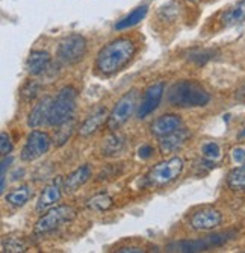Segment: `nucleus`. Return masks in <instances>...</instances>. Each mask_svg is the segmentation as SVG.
I'll list each match as a JSON object with an SVG mask.
<instances>
[{
    "label": "nucleus",
    "instance_id": "aec40b11",
    "mask_svg": "<svg viewBox=\"0 0 245 253\" xmlns=\"http://www.w3.org/2000/svg\"><path fill=\"white\" fill-rule=\"evenodd\" d=\"M124 150V138L120 133H112L105 138V141L102 143L100 152L103 156L107 158H114L121 155V152Z\"/></svg>",
    "mask_w": 245,
    "mask_h": 253
},
{
    "label": "nucleus",
    "instance_id": "f3484780",
    "mask_svg": "<svg viewBox=\"0 0 245 253\" xmlns=\"http://www.w3.org/2000/svg\"><path fill=\"white\" fill-rule=\"evenodd\" d=\"M189 136H191V132L185 127H180L179 130H175L167 136H162L159 141V149L162 153H173L175 150H179L186 143Z\"/></svg>",
    "mask_w": 245,
    "mask_h": 253
},
{
    "label": "nucleus",
    "instance_id": "4be33fe9",
    "mask_svg": "<svg viewBox=\"0 0 245 253\" xmlns=\"http://www.w3.org/2000/svg\"><path fill=\"white\" fill-rule=\"evenodd\" d=\"M34 196V188L31 185H21L15 190H12L11 193L6 194L5 200L14 206V208H21V206H25Z\"/></svg>",
    "mask_w": 245,
    "mask_h": 253
},
{
    "label": "nucleus",
    "instance_id": "bb28decb",
    "mask_svg": "<svg viewBox=\"0 0 245 253\" xmlns=\"http://www.w3.org/2000/svg\"><path fill=\"white\" fill-rule=\"evenodd\" d=\"M202 155L208 161H216L221 158V147L215 141H208L202 146Z\"/></svg>",
    "mask_w": 245,
    "mask_h": 253
},
{
    "label": "nucleus",
    "instance_id": "a211bd4d",
    "mask_svg": "<svg viewBox=\"0 0 245 253\" xmlns=\"http://www.w3.org/2000/svg\"><path fill=\"white\" fill-rule=\"evenodd\" d=\"M107 117H109V114H107L106 108H99V109H96V111L91 114V116H88V117H86V120H85V122L82 123V126L79 127L80 136L86 138V136H90V135L96 133V132L100 129V126H102L105 122H107Z\"/></svg>",
    "mask_w": 245,
    "mask_h": 253
},
{
    "label": "nucleus",
    "instance_id": "cd10ccee",
    "mask_svg": "<svg viewBox=\"0 0 245 253\" xmlns=\"http://www.w3.org/2000/svg\"><path fill=\"white\" fill-rule=\"evenodd\" d=\"M39 88H41V85L36 81H31L23 88H21V93L20 94H21V97H23L25 102H32L38 96Z\"/></svg>",
    "mask_w": 245,
    "mask_h": 253
},
{
    "label": "nucleus",
    "instance_id": "f257e3e1",
    "mask_svg": "<svg viewBox=\"0 0 245 253\" xmlns=\"http://www.w3.org/2000/svg\"><path fill=\"white\" fill-rule=\"evenodd\" d=\"M137 53V44L127 37L109 41L100 49L96 58V68L105 76L118 73Z\"/></svg>",
    "mask_w": 245,
    "mask_h": 253
},
{
    "label": "nucleus",
    "instance_id": "a878e982",
    "mask_svg": "<svg viewBox=\"0 0 245 253\" xmlns=\"http://www.w3.org/2000/svg\"><path fill=\"white\" fill-rule=\"evenodd\" d=\"M2 249L3 252H9V253H17V252H25L26 250V244L23 243L21 238H14V237H6L2 241Z\"/></svg>",
    "mask_w": 245,
    "mask_h": 253
},
{
    "label": "nucleus",
    "instance_id": "72a5a7b5",
    "mask_svg": "<svg viewBox=\"0 0 245 253\" xmlns=\"http://www.w3.org/2000/svg\"><path fill=\"white\" fill-rule=\"evenodd\" d=\"M189 2H197V0H189Z\"/></svg>",
    "mask_w": 245,
    "mask_h": 253
},
{
    "label": "nucleus",
    "instance_id": "b1692460",
    "mask_svg": "<svg viewBox=\"0 0 245 253\" xmlns=\"http://www.w3.org/2000/svg\"><path fill=\"white\" fill-rule=\"evenodd\" d=\"M56 132H55V143L56 146H64L69 138L71 136L73 130H74V119H70L69 122H65L59 126H56Z\"/></svg>",
    "mask_w": 245,
    "mask_h": 253
},
{
    "label": "nucleus",
    "instance_id": "f03ea898",
    "mask_svg": "<svg viewBox=\"0 0 245 253\" xmlns=\"http://www.w3.org/2000/svg\"><path fill=\"white\" fill-rule=\"evenodd\" d=\"M167 100L175 108H198L210 102V94L197 81H180L168 89Z\"/></svg>",
    "mask_w": 245,
    "mask_h": 253
},
{
    "label": "nucleus",
    "instance_id": "dca6fc26",
    "mask_svg": "<svg viewBox=\"0 0 245 253\" xmlns=\"http://www.w3.org/2000/svg\"><path fill=\"white\" fill-rule=\"evenodd\" d=\"M52 102H53L52 97H44L34 106V109L31 111L29 117H28V126L29 127L35 129V127L42 126L44 123H47L50 108H52Z\"/></svg>",
    "mask_w": 245,
    "mask_h": 253
},
{
    "label": "nucleus",
    "instance_id": "5701e85b",
    "mask_svg": "<svg viewBox=\"0 0 245 253\" xmlns=\"http://www.w3.org/2000/svg\"><path fill=\"white\" fill-rule=\"evenodd\" d=\"M112 203H114L112 197H110L109 194H105V193H99L86 202L88 208H90L91 211H96V212L107 211L110 206H112Z\"/></svg>",
    "mask_w": 245,
    "mask_h": 253
},
{
    "label": "nucleus",
    "instance_id": "7c9ffc66",
    "mask_svg": "<svg viewBox=\"0 0 245 253\" xmlns=\"http://www.w3.org/2000/svg\"><path fill=\"white\" fill-rule=\"evenodd\" d=\"M232 158L236 164H242L244 161H245V150L242 147H235L232 150Z\"/></svg>",
    "mask_w": 245,
    "mask_h": 253
},
{
    "label": "nucleus",
    "instance_id": "0eeeda50",
    "mask_svg": "<svg viewBox=\"0 0 245 253\" xmlns=\"http://www.w3.org/2000/svg\"><path fill=\"white\" fill-rule=\"evenodd\" d=\"M88 50V44L85 37L80 34H70L62 38L58 44V58L65 64L80 62Z\"/></svg>",
    "mask_w": 245,
    "mask_h": 253
},
{
    "label": "nucleus",
    "instance_id": "4468645a",
    "mask_svg": "<svg viewBox=\"0 0 245 253\" xmlns=\"http://www.w3.org/2000/svg\"><path fill=\"white\" fill-rule=\"evenodd\" d=\"M91 174H93V170H91L90 164L80 166L79 169H76L73 173H70L69 176L64 179V191L67 194L76 193L80 187H83L85 183L90 180Z\"/></svg>",
    "mask_w": 245,
    "mask_h": 253
},
{
    "label": "nucleus",
    "instance_id": "2f4dec72",
    "mask_svg": "<svg viewBox=\"0 0 245 253\" xmlns=\"http://www.w3.org/2000/svg\"><path fill=\"white\" fill-rule=\"evenodd\" d=\"M11 163H12L11 156H3V159H2V176L0 177H6V169H9Z\"/></svg>",
    "mask_w": 245,
    "mask_h": 253
},
{
    "label": "nucleus",
    "instance_id": "2eb2a0df",
    "mask_svg": "<svg viewBox=\"0 0 245 253\" xmlns=\"http://www.w3.org/2000/svg\"><path fill=\"white\" fill-rule=\"evenodd\" d=\"M50 62H52V56L49 52L34 50V52H31V55L26 61V72L31 76H39L49 70Z\"/></svg>",
    "mask_w": 245,
    "mask_h": 253
},
{
    "label": "nucleus",
    "instance_id": "ddd939ff",
    "mask_svg": "<svg viewBox=\"0 0 245 253\" xmlns=\"http://www.w3.org/2000/svg\"><path fill=\"white\" fill-rule=\"evenodd\" d=\"M180 127H183V122L180 116H177V114H165V116L158 117L151 123L150 130L154 136L162 138L175 130H179Z\"/></svg>",
    "mask_w": 245,
    "mask_h": 253
},
{
    "label": "nucleus",
    "instance_id": "c756f323",
    "mask_svg": "<svg viewBox=\"0 0 245 253\" xmlns=\"http://www.w3.org/2000/svg\"><path fill=\"white\" fill-rule=\"evenodd\" d=\"M154 155V147L150 146V144H142L140 149H138V156L141 159H148Z\"/></svg>",
    "mask_w": 245,
    "mask_h": 253
},
{
    "label": "nucleus",
    "instance_id": "6e6552de",
    "mask_svg": "<svg viewBox=\"0 0 245 253\" xmlns=\"http://www.w3.org/2000/svg\"><path fill=\"white\" fill-rule=\"evenodd\" d=\"M233 235H235L233 232L213 234V235H208V237H203V238L186 240V241L175 243V244L170 246L168 249H171L174 252H189V253L205 252V250H209L212 247H221L222 244H226Z\"/></svg>",
    "mask_w": 245,
    "mask_h": 253
},
{
    "label": "nucleus",
    "instance_id": "6ab92c4d",
    "mask_svg": "<svg viewBox=\"0 0 245 253\" xmlns=\"http://www.w3.org/2000/svg\"><path fill=\"white\" fill-rule=\"evenodd\" d=\"M245 21V0H239L230 9H227L221 17V25L224 28H232Z\"/></svg>",
    "mask_w": 245,
    "mask_h": 253
},
{
    "label": "nucleus",
    "instance_id": "39448f33",
    "mask_svg": "<svg viewBox=\"0 0 245 253\" xmlns=\"http://www.w3.org/2000/svg\"><path fill=\"white\" fill-rule=\"evenodd\" d=\"M74 215L76 211L73 206H67V205L55 206V208H50L46 214L38 218L34 232L39 235L50 234L56 231L58 227H61L64 223H69L70 220H73Z\"/></svg>",
    "mask_w": 245,
    "mask_h": 253
},
{
    "label": "nucleus",
    "instance_id": "412c9836",
    "mask_svg": "<svg viewBox=\"0 0 245 253\" xmlns=\"http://www.w3.org/2000/svg\"><path fill=\"white\" fill-rule=\"evenodd\" d=\"M147 12H148V5H147V3L140 5L138 8L133 9L130 14H127L126 17H123V18L117 23V25H115V29H117V31H126V29H129V28H133L135 25H138V23H140L141 20L145 18Z\"/></svg>",
    "mask_w": 245,
    "mask_h": 253
},
{
    "label": "nucleus",
    "instance_id": "423d86ee",
    "mask_svg": "<svg viewBox=\"0 0 245 253\" xmlns=\"http://www.w3.org/2000/svg\"><path fill=\"white\" fill-rule=\"evenodd\" d=\"M138 93L137 89H130L129 93H126L114 106V109L109 112L107 117V129L110 132H117L135 112L137 106H138Z\"/></svg>",
    "mask_w": 245,
    "mask_h": 253
},
{
    "label": "nucleus",
    "instance_id": "7ed1b4c3",
    "mask_svg": "<svg viewBox=\"0 0 245 253\" xmlns=\"http://www.w3.org/2000/svg\"><path fill=\"white\" fill-rule=\"evenodd\" d=\"M76 102H77V91L73 86H64L62 89H59V93L52 102L47 125L59 126L73 119Z\"/></svg>",
    "mask_w": 245,
    "mask_h": 253
},
{
    "label": "nucleus",
    "instance_id": "f8f14e48",
    "mask_svg": "<svg viewBox=\"0 0 245 253\" xmlns=\"http://www.w3.org/2000/svg\"><path fill=\"white\" fill-rule=\"evenodd\" d=\"M62 191H64V179L62 177L53 179L49 185H46L44 190L41 191L38 202H36V211L44 212V211H49L50 208H53V206L61 200Z\"/></svg>",
    "mask_w": 245,
    "mask_h": 253
},
{
    "label": "nucleus",
    "instance_id": "c85d7f7f",
    "mask_svg": "<svg viewBox=\"0 0 245 253\" xmlns=\"http://www.w3.org/2000/svg\"><path fill=\"white\" fill-rule=\"evenodd\" d=\"M0 152H2V156H8L12 152V143L6 132L0 133Z\"/></svg>",
    "mask_w": 245,
    "mask_h": 253
},
{
    "label": "nucleus",
    "instance_id": "473e14b6",
    "mask_svg": "<svg viewBox=\"0 0 245 253\" xmlns=\"http://www.w3.org/2000/svg\"><path fill=\"white\" fill-rule=\"evenodd\" d=\"M117 252L120 253H140V252H144L141 247H135V246H127V247H120L117 249Z\"/></svg>",
    "mask_w": 245,
    "mask_h": 253
},
{
    "label": "nucleus",
    "instance_id": "20e7f679",
    "mask_svg": "<svg viewBox=\"0 0 245 253\" xmlns=\"http://www.w3.org/2000/svg\"><path fill=\"white\" fill-rule=\"evenodd\" d=\"M183 171V159L179 156H173L170 159L161 161L156 164L145 176V185L151 188L165 187L174 182Z\"/></svg>",
    "mask_w": 245,
    "mask_h": 253
},
{
    "label": "nucleus",
    "instance_id": "9d476101",
    "mask_svg": "<svg viewBox=\"0 0 245 253\" xmlns=\"http://www.w3.org/2000/svg\"><path fill=\"white\" fill-rule=\"evenodd\" d=\"M164 89H165V85L164 82H154L151 84L142 94V100L140 102L138 105V111H137V116L138 119H145L148 117L150 114H153V111H156L161 105V100L164 97Z\"/></svg>",
    "mask_w": 245,
    "mask_h": 253
},
{
    "label": "nucleus",
    "instance_id": "1a4fd4ad",
    "mask_svg": "<svg viewBox=\"0 0 245 253\" xmlns=\"http://www.w3.org/2000/svg\"><path fill=\"white\" fill-rule=\"evenodd\" d=\"M50 144H52V140L46 132L32 130L28 135L23 150H21V161H25V163L36 161L44 153H47V150L50 149Z\"/></svg>",
    "mask_w": 245,
    "mask_h": 253
},
{
    "label": "nucleus",
    "instance_id": "9b49d317",
    "mask_svg": "<svg viewBox=\"0 0 245 253\" xmlns=\"http://www.w3.org/2000/svg\"><path fill=\"white\" fill-rule=\"evenodd\" d=\"M221 223H222V214L213 208H203L200 211H195L189 218V224L194 231H202V232L213 231V229L221 226Z\"/></svg>",
    "mask_w": 245,
    "mask_h": 253
},
{
    "label": "nucleus",
    "instance_id": "393cba45",
    "mask_svg": "<svg viewBox=\"0 0 245 253\" xmlns=\"http://www.w3.org/2000/svg\"><path fill=\"white\" fill-rule=\"evenodd\" d=\"M227 185L235 191L245 190V166H241L229 173Z\"/></svg>",
    "mask_w": 245,
    "mask_h": 253
}]
</instances>
